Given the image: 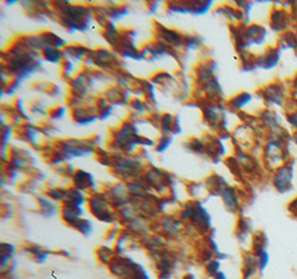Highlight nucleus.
<instances>
[{"label":"nucleus","mask_w":297,"mask_h":279,"mask_svg":"<svg viewBox=\"0 0 297 279\" xmlns=\"http://www.w3.org/2000/svg\"><path fill=\"white\" fill-rule=\"evenodd\" d=\"M294 178V165H285L277 170L274 178L275 187L281 193L290 192Z\"/></svg>","instance_id":"1"},{"label":"nucleus","mask_w":297,"mask_h":279,"mask_svg":"<svg viewBox=\"0 0 297 279\" xmlns=\"http://www.w3.org/2000/svg\"><path fill=\"white\" fill-rule=\"evenodd\" d=\"M256 257H257V262H259L260 269L262 272H264L266 266L269 265L270 255L266 251V246H264L262 243L259 245V247L256 248Z\"/></svg>","instance_id":"2"},{"label":"nucleus","mask_w":297,"mask_h":279,"mask_svg":"<svg viewBox=\"0 0 297 279\" xmlns=\"http://www.w3.org/2000/svg\"><path fill=\"white\" fill-rule=\"evenodd\" d=\"M223 198H224V202H225L226 206L232 209V210H235L238 207V198L236 196V193L234 192V189L231 188H226V189H223Z\"/></svg>","instance_id":"3"},{"label":"nucleus","mask_w":297,"mask_h":279,"mask_svg":"<svg viewBox=\"0 0 297 279\" xmlns=\"http://www.w3.org/2000/svg\"><path fill=\"white\" fill-rule=\"evenodd\" d=\"M221 268V263L217 259H214V261H209L206 265V273L211 277H214L217 273H220Z\"/></svg>","instance_id":"4"},{"label":"nucleus","mask_w":297,"mask_h":279,"mask_svg":"<svg viewBox=\"0 0 297 279\" xmlns=\"http://www.w3.org/2000/svg\"><path fill=\"white\" fill-rule=\"evenodd\" d=\"M214 279H227V277H226V275L225 274H224L223 272H220V273H217L215 276L213 277Z\"/></svg>","instance_id":"5"},{"label":"nucleus","mask_w":297,"mask_h":279,"mask_svg":"<svg viewBox=\"0 0 297 279\" xmlns=\"http://www.w3.org/2000/svg\"><path fill=\"white\" fill-rule=\"evenodd\" d=\"M183 279H196V277H195L194 274L188 273V274H186V275H185V276L183 277Z\"/></svg>","instance_id":"6"},{"label":"nucleus","mask_w":297,"mask_h":279,"mask_svg":"<svg viewBox=\"0 0 297 279\" xmlns=\"http://www.w3.org/2000/svg\"><path fill=\"white\" fill-rule=\"evenodd\" d=\"M295 84L297 85V79H295Z\"/></svg>","instance_id":"7"}]
</instances>
